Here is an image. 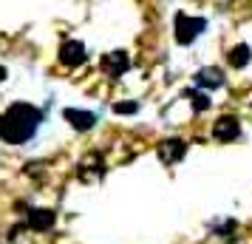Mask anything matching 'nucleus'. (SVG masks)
<instances>
[{
	"instance_id": "f257e3e1",
	"label": "nucleus",
	"mask_w": 252,
	"mask_h": 244,
	"mask_svg": "<svg viewBox=\"0 0 252 244\" xmlns=\"http://www.w3.org/2000/svg\"><path fill=\"white\" fill-rule=\"evenodd\" d=\"M43 122V111L29 103H14L0 114V139L9 145H26L34 139L37 128Z\"/></svg>"
},
{
	"instance_id": "f03ea898",
	"label": "nucleus",
	"mask_w": 252,
	"mask_h": 244,
	"mask_svg": "<svg viewBox=\"0 0 252 244\" xmlns=\"http://www.w3.org/2000/svg\"><path fill=\"white\" fill-rule=\"evenodd\" d=\"M204 29H207L204 17H190V14H184V12L176 14V43L179 46H190Z\"/></svg>"
},
{
	"instance_id": "7ed1b4c3",
	"label": "nucleus",
	"mask_w": 252,
	"mask_h": 244,
	"mask_svg": "<svg viewBox=\"0 0 252 244\" xmlns=\"http://www.w3.org/2000/svg\"><path fill=\"white\" fill-rule=\"evenodd\" d=\"M85 60H88V51H85V43H80V40H65V43L60 46V63H63V66L77 69Z\"/></svg>"
},
{
	"instance_id": "20e7f679",
	"label": "nucleus",
	"mask_w": 252,
	"mask_h": 244,
	"mask_svg": "<svg viewBox=\"0 0 252 244\" xmlns=\"http://www.w3.org/2000/svg\"><path fill=\"white\" fill-rule=\"evenodd\" d=\"M213 137H216L218 142H232L241 137V122L235 119V116H221V119H216V125H213Z\"/></svg>"
},
{
	"instance_id": "39448f33",
	"label": "nucleus",
	"mask_w": 252,
	"mask_h": 244,
	"mask_svg": "<svg viewBox=\"0 0 252 244\" xmlns=\"http://www.w3.org/2000/svg\"><path fill=\"white\" fill-rule=\"evenodd\" d=\"M63 116L65 122H71L74 131H91L96 125V114L91 111H80V108H63Z\"/></svg>"
},
{
	"instance_id": "423d86ee",
	"label": "nucleus",
	"mask_w": 252,
	"mask_h": 244,
	"mask_svg": "<svg viewBox=\"0 0 252 244\" xmlns=\"http://www.w3.org/2000/svg\"><path fill=\"white\" fill-rule=\"evenodd\" d=\"M184 153H187V142L184 139H164V142H159V159L164 165L179 162Z\"/></svg>"
},
{
	"instance_id": "0eeeda50",
	"label": "nucleus",
	"mask_w": 252,
	"mask_h": 244,
	"mask_svg": "<svg viewBox=\"0 0 252 244\" xmlns=\"http://www.w3.org/2000/svg\"><path fill=\"white\" fill-rule=\"evenodd\" d=\"M193 80H195L198 88H221V85H224V71L216 69V66H207V69L195 71Z\"/></svg>"
},
{
	"instance_id": "6e6552de",
	"label": "nucleus",
	"mask_w": 252,
	"mask_h": 244,
	"mask_svg": "<svg viewBox=\"0 0 252 244\" xmlns=\"http://www.w3.org/2000/svg\"><path fill=\"white\" fill-rule=\"evenodd\" d=\"M54 221H57V213H54V210H48V208H34L32 213H29V227L37 230V233L51 230V227H54Z\"/></svg>"
},
{
	"instance_id": "1a4fd4ad",
	"label": "nucleus",
	"mask_w": 252,
	"mask_h": 244,
	"mask_svg": "<svg viewBox=\"0 0 252 244\" xmlns=\"http://www.w3.org/2000/svg\"><path fill=\"white\" fill-rule=\"evenodd\" d=\"M102 69L111 74V77H122L127 69H130V57L125 51H114V54H105L102 57Z\"/></svg>"
},
{
	"instance_id": "9d476101",
	"label": "nucleus",
	"mask_w": 252,
	"mask_h": 244,
	"mask_svg": "<svg viewBox=\"0 0 252 244\" xmlns=\"http://www.w3.org/2000/svg\"><path fill=\"white\" fill-rule=\"evenodd\" d=\"M227 60H229V66H232V69H244V66L252 60V48L247 46V43H241V46H235L227 54Z\"/></svg>"
},
{
	"instance_id": "9b49d317",
	"label": "nucleus",
	"mask_w": 252,
	"mask_h": 244,
	"mask_svg": "<svg viewBox=\"0 0 252 244\" xmlns=\"http://www.w3.org/2000/svg\"><path fill=\"white\" fill-rule=\"evenodd\" d=\"M187 97H193V111H207V108H210V97H207V94L190 91Z\"/></svg>"
},
{
	"instance_id": "f8f14e48",
	"label": "nucleus",
	"mask_w": 252,
	"mask_h": 244,
	"mask_svg": "<svg viewBox=\"0 0 252 244\" xmlns=\"http://www.w3.org/2000/svg\"><path fill=\"white\" fill-rule=\"evenodd\" d=\"M114 111H116V114H136V111H139V103H133V100H130V103H116Z\"/></svg>"
},
{
	"instance_id": "ddd939ff",
	"label": "nucleus",
	"mask_w": 252,
	"mask_h": 244,
	"mask_svg": "<svg viewBox=\"0 0 252 244\" xmlns=\"http://www.w3.org/2000/svg\"><path fill=\"white\" fill-rule=\"evenodd\" d=\"M6 80V69H3V66H0V82Z\"/></svg>"
}]
</instances>
